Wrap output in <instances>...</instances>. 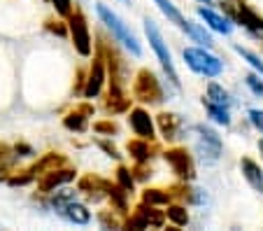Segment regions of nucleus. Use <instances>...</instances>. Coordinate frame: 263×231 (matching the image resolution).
Returning a JSON list of instances; mask_svg holds the SVG:
<instances>
[{
    "mask_svg": "<svg viewBox=\"0 0 263 231\" xmlns=\"http://www.w3.org/2000/svg\"><path fill=\"white\" fill-rule=\"evenodd\" d=\"M159 129H161V136L165 138L168 143L177 140L179 136H182V117L179 115H173V112H161L159 115Z\"/></svg>",
    "mask_w": 263,
    "mask_h": 231,
    "instance_id": "15",
    "label": "nucleus"
},
{
    "mask_svg": "<svg viewBox=\"0 0 263 231\" xmlns=\"http://www.w3.org/2000/svg\"><path fill=\"white\" fill-rule=\"evenodd\" d=\"M91 115H93V108H91L89 103L77 105L74 110H70L68 115L63 117V126L68 131H72V133H84V131L89 129V117Z\"/></svg>",
    "mask_w": 263,
    "mask_h": 231,
    "instance_id": "13",
    "label": "nucleus"
},
{
    "mask_svg": "<svg viewBox=\"0 0 263 231\" xmlns=\"http://www.w3.org/2000/svg\"><path fill=\"white\" fill-rule=\"evenodd\" d=\"M98 147H100V150H103V152H107V156H112V159H119V152H117V147L115 145H109V143L107 140H98Z\"/></svg>",
    "mask_w": 263,
    "mask_h": 231,
    "instance_id": "35",
    "label": "nucleus"
},
{
    "mask_svg": "<svg viewBox=\"0 0 263 231\" xmlns=\"http://www.w3.org/2000/svg\"><path fill=\"white\" fill-rule=\"evenodd\" d=\"M59 215L63 217V220H68L70 224H77V226L91 224V210L84 206V203L77 201V199L70 201V203H65V206L59 210Z\"/></svg>",
    "mask_w": 263,
    "mask_h": 231,
    "instance_id": "14",
    "label": "nucleus"
},
{
    "mask_svg": "<svg viewBox=\"0 0 263 231\" xmlns=\"http://www.w3.org/2000/svg\"><path fill=\"white\" fill-rule=\"evenodd\" d=\"M51 5H54L56 14L61 16H68L72 12V0H51Z\"/></svg>",
    "mask_w": 263,
    "mask_h": 231,
    "instance_id": "32",
    "label": "nucleus"
},
{
    "mask_svg": "<svg viewBox=\"0 0 263 231\" xmlns=\"http://www.w3.org/2000/svg\"><path fill=\"white\" fill-rule=\"evenodd\" d=\"M194 131H196V152L200 154L203 161L214 164L221 156V138H219V133L205 124H194Z\"/></svg>",
    "mask_w": 263,
    "mask_h": 231,
    "instance_id": "7",
    "label": "nucleus"
},
{
    "mask_svg": "<svg viewBox=\"0 0 263 231\" xmlns=\"http://www.w3.org/2000/svg\"><path fill=\"white\" fill-rule=\"evenodd\" d=\"M173 199V194L163 189H144L142 191V203H149V206H159V208H165Z\"/></svg>",
    "mask_w": 263,
    "mask_h": 231,
    "instance_id": "27",
    "label": "nucleus"
},
{
    "mask_svg": "<svg viewBox=\"0 0 263 231\" xmlns=\"http://www.w3.org/2000/svg\"><path fill=\"white\" fill-rule=\"evenodd\" d=\"M98 222L105 226V229H112V226H121V222L119 220H115V217H109V210H103V212H98Z\"/></svg>",
    "mask_w": 263,
    "mask_h": 231,
    "instance_id": "33",
    "label": "nucleus"
},
{
    "mask_svg": "<svg viewBox=\"0 0 263 231\" xmlns=\"http://www.w3.org/2000/svg\"><path fill=\"white\" fill-rule=\"evenodd\" d=\"M117 185L121 187V189H126L130 194L133 191V187H135V175H133V171H128L126 166H119L117 168Z\"/></svg>",
    "mask_w": 263,
    "mask_h": 231,
    "instance_id": "29",
    "label": "nucleus"
},
{
    "mask_svg": "<svg viewBox=\"0 0 263 231\" xmlns=\"http://www.w3.org/2000/svg\"><path fill=\"white\" fill-rule=\"evenodd\" d=\"M182 56H184V63L200 77H210V80H212V77H219L223 73V61L217 59L208 47H200V45L186 47V49L182 51Z\"/></svg>",
    "mask_w": 263,
    "mask_h": 231,
    "instance_id": "3",
    "label": "nucleus"
},
{
    "mask_svg": "<svg viewBox=\"0 0 263 231\" xmlns=\"http://www.w3.org/2000/svg\"><path fill=\"white\" fill-rule=\"evenodd\" d=\"M163 159L182 182H194L196 180V164H194V156H191V152L186 150V147H173V150H165Z\"/></svg>",
    "mask_w": 263,
    "mask_h": 231,
    "instance_id": "8",
    "label": "nucleus"
},
{
    "mask_svg": "<svg viewBox=\"0 0 263 231\" xmlns=\"http://www.w3.org/2000/svg\"><path fill=\"white\" fill-rule=\"evenodd\" d=\"M198 3H203L205 7H212V0H198Z\"/></svg>",
    "mask_w": 263,
    "mask_h": 231,
    "instance_id": "37",
    "label": "nucleus"
},
{
    "mask_svg": "<svg viewBox=\"0 0 263 231\" xmlns=\"http://www.w3.org/2000/svg\"><path fill=\"white\" fill-rule=\"evenodd\" d=\"M61 166H65V156L59 154V152H49V154H42L40 159H37V164L30 168V173L37 177V175H42V173H49Z\"/></svg>",
    "mask_w": 263,
    "mask_h": 231,
    "instance_id": "19",
    "label": "nucleus"
},
{
    "mask_svg": "<svg viewBox=\"0 0 263 231\" xmlns=\"http://www.w3.org/2000/svg\"><path fill=\"white\" fill-rule=\"evenodd\" d=\"M77 189L89 196L91 201H100L107 194V180H103L98 175H84L80 180V185H77Z\"/></svg>",
    "mask_w": 263,
    "mask_h": 231,
    "instance_id": "16",
    "label": "nucleus"
},
{
    "mask_svg": "<svg viewBox=\"0 0 263 231\" xmlns=\"http://www.w3.org/2000/svg\"><path fill=\"white\" fill-rule=\"evenodd\" d=\"M14 152H16V154H21V156H30V154H33V150H30L28 145H16Z\"/></svg>",
    "mask_w": 263,
    "mask_h": 231,
    "instance_id": "36",
    "label": "nucleus"
},
{
    "mask_svg": "<svg viewBox=\"0 0 263 231\" xmlns=\"http://www.w3.org/2000/svg\"><path fill=\"white\" fill-rule=\"evenodd\" d=\"M258 152H261V159H263V140H258Z\"/></svg>",
    "mask_w": 263,
    "mask_h": 231,
    "instance_id": "38",
    "label": "nucleus"
},
{
    "mask_svg": "<svg viewBox=\"0 0 263 231\" xmlns=\"http://www.w3.org/2000/svg\"><path fill=\"white\" fill-rule=\"evenodd\" d=\"M128 126L138 138H144V140H156V124L149 115V110L144 108H133L128 112Z\"/></svg>",
    "mask_w": 263,
    "mask_h": 231,
    "instance_id": "10",
    "label": "nucleus"
},
{
    "mask_svg": "<svg viewBox=\"0 0 263 231\" xmlns=\"http://www.w3.org/2000/svg\"><path fill=\"white\" fill-rule=\"evenodd\" d=\"M112 201V208H115L117 212H126L128 210V191L121 189L119 185H112V182H107V194H105Z\"/></svg>",
    "mask_w": 263,
    "mask_h": 231,
    "instance_id": "23",
    "label": "nucleus"
},
{
    "mask_svg": "<svg viewBox=\"0 0 263 231\" xmlns=\"http://www.w3.org/2000/svg\"><path fill=\"white\" fill-rule=\"evenodd\" d=\"M142 24H144V35H147V40H149V47H152V49H154V54L159 56L161 68H163V73H165V77H168V82L175 86V89H179L177 68H175L173 54H170L168 42H165V38H163V33H161V28L156 26V21L149 19V16L142 21Z\"/></svg>",
    "mask_w": 263,
    "mask_h": 231,
    "instance_id": "1",
    "label": "nucleus"
},
{
    "mask_svg": "<svg viewBox=\"0 0 263 231\" xmlns=\"http://www.w3.org/2000/svg\"><path fill=\"white\" fill-rule=\"evenodd\" d=\"M205 101H210V103H214V105H221V108H233V96L229 94V91L223 89L221 84H217V82H210L208 84V98Z\"/></svg>",
    "mask_w": 263,
    "mask_h": 231,
    "instance_id": "21",
    "label": "nucleus"
},
{
    "mask_svg": "<svg viewBox=\"0 0 263 231\" xmlns=\"http://www.w3.org/2000/svg\"><path fill=\"white\" fill-rule=\"evenodd\" d=\"M68 33H70V40H72L74 51L84 59H89L93 54V42H91V30H89V21H86L84 12L82 10H72L68 16Z\"/></svg>",
    "mask_w": 263,
    "mask_h": 231,
    "instance_id": "5",
    "label": "nucleus"
},
{
    "mask_svg": "<svg viewBox=\"0 0 263 231\" xmlns=\"http://www.w3.org/2000/svg\"><path fill=\"white\" fill-rule=\"evenodd\" d=\"M168 210H163L165 212V220L170 222L173 226H186L189 224V210H186V206H182V203H173V206H165Z\"/></svg>",
    "mask_w": 263,
    "mask_h": 231,
    "instance_id": "25",
    "label": "nucleus"
},
{
    "mask_svg": "<svg viewBox=\"0 0 263 231\" xmlns=\"http://www.w3.org/2000/svg\"><path fill=\"white\" fill-rule=\"evenodd\" d=\"M74 175H77V171L65 164V166L54 168V171H49V173H42V175H37L35 180H37V189H40L42 194H54L56 189L70 185V182L74 180Z\"/></svg>",
    "mask_w": 263,
    "mask_h": 231,
    "instance_id": "9",
    "label": "nucleus"
},
{
    "mask_svg": "<svg viewBox=\"0 0 263 231\" xmlns=\"http://www.w3.org/2000/svg\"><path fill=\"white\" fill-rule=\"evenodd\" d=\"M93 131L100 133V136H117V133H119V126H117L112 119H103V121H96Z\"/></svg>",
    "mask_w": 263,
    "mask_h": 231,
    "instance_id": "30",
    "label": "nucleus"
},
{
    "mask_svg": "<svg viewBox=\"0 0 263 231\" xmlns=\"http://www.w3.org/2000/svg\"><path fill=\"white\" fill-rule=\"evenodd\" d=\"M196 14H198L200 19L205 21V26L212 28L214 33H221V35H231V33H233V21H231L229 16L219 14V12L212 10V7H198Z\"/></svg>",
    "mask_w": 263,
    "mask_h": 231,
    "instance_id": "12",
    "label": "nucleus"
},
{
    "mask_svg": "<svg viewBox=\"0 0 263 231\" xmlns=\"http://www.w3.org/2000/svg\"><path fill=\"white\" fill-rule=\"evenodd\" d=\"M203 108H205V112H208V117L212 121H217V124H221V126H231V110L229 108L214 105V103L205 101V98H203Z\"/></svg>",
    "mask_w": 263,
    "mask_h": 231,
    "instance_id": "26",
    "label": "nucleus"
},
{
    "mask_svg": "<svg viewBox=\"0 0 263 231\" xmlns=\"http://www.w3.org/2000/svg\"><path fill=\"white\" fill-rule=\"evenodd\" d=\"M105 80H107V75H105V63H103V59H100V56H96L93 63H91V68H89V75H86V80H84L82 96H84L86 101L96 98V96L103 91Z\"/></svg>",
    "mask_w": 263,
    "mask_h": 231,
    "instance_id": "11",
    "label": "nucleus"
},
{
    "mask_svg": "<svg viewBox=\"0 0 263 231\" xmlns=\"http://www.w3.org/2000/svg\"><path fill=\"white\" fill-rule=\"evenodd\" d=\"M154 5L159 7V10H161V14H163L165 19L170 21V24H175V26H177L179 30H184V28H186V21H189V19H186V16H184L182 12L177 10V5H175L173 0H154Z\"/></svg>",
    "mask_w": 263,
    "mask_h": 231,
    "instance_id": "20",
    "label": "nucleus"
},
{
    "mask_svg": "<svg viewBox=\"0 0 263 231\" xmlns=\"http://www.w3.org/2000/svg\"><path fill=\"white\" fill-rule=\"evenodd\" d=\"M249 121H252L254 129L263 133V110H256V108H254V110H249Z\"/></svg>",
    "mask_w": 263,
    "mask_h": 231,
    "instance_id": "34",
    "label": "nucleus"
},
{
    "mask_svg": "<svg viewBox=\"0 0 263 231\" xmlns=\"http://www.w3.org/2000/svg\"><path fill=\"white\" fill-rule=\"evenodd\" d=\"M133 98L144 105H159V103L165 101L163 94V84L159 82V77L149 68H142V70L135 75L133 80Z\"/></svg>",
    "mask_w": 263,
    "mask_h": 231,
    "instance_id": "4",
    "label": "nucleus"
},
{
    "mask_svg": "<svg viewBox=\"0 0 263 231\" xmlns=\"http://www.w3.org/2000/svg\"><path fill=\"white\" fill-rule=\"evenodd\" d=\"M184 33H186V35L191 38V40L194 42H198L200 47H212L214 45V40H212V35H210L208 30H205V26L203 24H196V21H186V28H184Z\"/></svg>",
    "mask_w": 263,
    "mask_h": 231,
    "instance_id": "22",
    "label": "nucleus"
},
{
    "mask_svg": "<svg viewBox=\"0 0 263 231\" xmlns=\"http://www.w3.org/2000/svg\"><path fill=\"white\" fill-rule=\"evenodd\" d=\"M240 171H242V177L249 182V187H252L254 191H261L263 194V171L261 166H258L256 161L247 159L245 156L242 161H240Z\"/></svg>",
    "mask_w": 263,
    "mask_h": 231,
    "instance_id": "18",
    "label": "nucleus"
},
{
    "mask_svg": "<svg viewBox=\"0 0 263 231\" xmlns=\"http://www.w3.org/2000/svg\"><path fill=\"white\" fill-rule=\"evenodd\" d=\"M245 84L249 86V91H252L254 96H263V80L258 73H249V75L245 77Z\"/></svg>",
    "mask_w": 263,
    "mask_h": 231,
    "instance_id": "31",
    "label": "nucleus"
},
{
    "mask_svg": "<svg viewBox=\"0 0 263 231\" xmlns=\"http://www.w3.org/2000/svg\"><path fill=\"white\" fill-rule=\"evenodd\" d=\"M96 14H98V19L112 30V35L117 38V42L124 45V49H128L133 56H142V45H140V40L133 35V30L121 21V16L117 14L115 10H109L105 3H98V5H96Z\"/></svg>",
    "mask_w": 263,
    "mask_h": 231,
    "instance_id": "2",
    "label": "nucleus"
},
{
    "mask_svg": "<svg viewBox=\"0 0 263 231\" xmlns=\"http://www.w3.org/2000/svg\"><path fill=\"white\" fill-rule=\"evenodd\" d=\"M135 210L140 212V215L144 217V222H147V226H154V229H159V226L165 224V212L159 210V206H149V203H140Z\"/></svg>",
    "mask_w": 263,
    "mask_h": 231,
    "instance_id": "24",
    "label": "nucleus"
},
{
    "mask_svg": "<svg viewBox=\"0 0 263 231\" xmlns=\"http://www.w3.org/2000/svg\"><path fill=\"white\" fill-rule=\"evenodd\" d=\"M233 49H235V51H238V54H240V56H242V59H245V61H247V63H249V65H252V68H254V70H256V73H258V75H261V77H263V61H261V59H258V56H256V54H254V51H252V49H247V47H242V45H235V47H233Z\"/></svg>",
    "mask_w": 263,
    "mask_h": 231,
    "instance_id": "28",
    "label": "nucleus"
},
{
    "mask_svg": "<svg viewBox=\"0 0 263 231\" xmlns=\"http://www.w3.org/2000/svg\"><path fill=\"white\" fill-rule=\"evenodd\" d=\"M154 140H144V138H135V140H130L128 145H126V152H128V156L135 161V164H149L152 161V156H154L156 147L152 145Z\"/></svg>",
    "mask_w": 263,
    "mask_h": 231,
    "instance_id": "17",
    "label": "nucleus"
},
{
    "mask_svg": "<svg viewBox=\"0 0 263 231\" xmlns=\"http://www.w3.org/2000/svg\"><path fill=\"white\" fill-rule=\"evenodd\" d=\"M221 7L226 10L231 21L247 28L252 35H263V19L245 3V0H221Z\"/></svg>",
    "mask_w": 263,
    "mask_h": 231,
    "instance_id": "6",
    "label": "nucleus"
}]
</instances>
